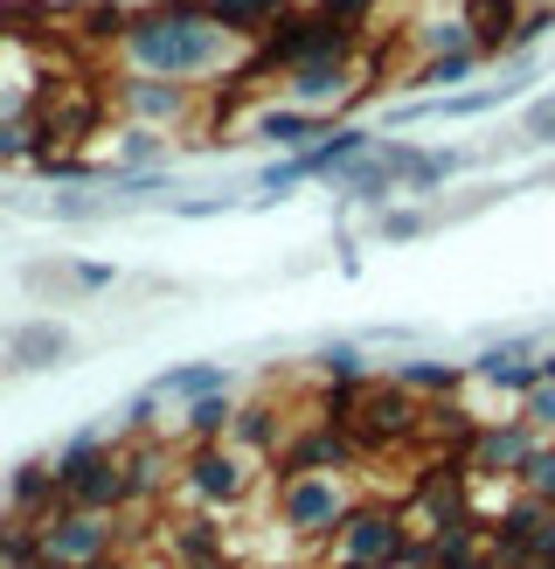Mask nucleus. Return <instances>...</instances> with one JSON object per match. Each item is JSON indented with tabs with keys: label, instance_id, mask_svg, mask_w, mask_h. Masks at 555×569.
I'll use <instances>...</instances> for the list:
<instances>
[{
	"label": "nucleus",
	"instance_id": "20e7f679",
	"mask_svg": "<svg viewBox=\"0 0 555 569\" xmlns=\"http://www.w3.org/2000/svg\"><path fill=\"white\" fill-rule=\"evenodd\" d=\"M416 556V535L396 507H354L333 535V562H354V569H403Z\"/></svg>",
	"mask_w": 555,
	"mask_h": 569
},
{
	"label": "nucleus",
	"instance_id": "423d86ee",
	"mask_svg": "<svg viewBox=\"0 0 555 569\" xmlns=\"http://www.w3.org/2000/svg\"><path fill=\"white\" fill-rule=\"evenodd\" d=\"M375 153V132L369 126H333L320 147H305V153H285V160H271L264 174H258V188L264 194H285V188H299V181H320V174H333L341 181L354 160H369Z\"/></svg>",
	"mask_w": 555,
	"mask_h": 569
},
{
	"label": "nucleus",
	"instance_id": "f8f14e48",
	"mask_svg": "<svg viewBox=\"0 0 555 569\" xmlns=\"http://www.w3.org/2000/svg\"><path fill=\"white\" fill-rule=\"evenodd\" d=\"M354 459H361V445H354L347 423L313 417L299 438H285V451H278V472H347Z\"/></svg>",
	"mask_w": 555,
	"mask_h": 569
},
{
	"label": "nucleus",
	"instance_id": "0eeeda50",
	"mask_svg": "<svg viewBox=\"0 0 555 569\" xmlns=\"http://www.w3.org/2000/svg\"><path fill=\"white\" fill-rule=\"evenodd\" d=\"M181 487L202 507H243L250 487H258V459L243 445H194L181 459Z\"/></svg>",
	"mask_w": 555,
	"mask_h": 569
},
{
	"label": "nucleus",
	"instance_id": "72a5a7b5",
	"mask_svg": "<svg viewBox=\"0 0 555 569\" xmlns=\"http://www.w3.org/2000/svg\"><path fill=\"white\" fill-rule=\"evenodd\" d=\"M313 8H320L326 21H341V28H354V36H361V28L382 14V0H313Z\"/></svg>",
	"mask_w": 555,
	"mask_h": 569
},
{
	"label": "nucleus",
	"instance_id": "a878e982",
	"mask_svg": "<svg viewBox=\"0 0 555 569\" xmlns=\"http://www.w3.org/2000/svg\"><path fill=\"white\" fill-rule=\"evenodd\" d=\"M8 500H14V515H36L42 500H56V472H49V459H28V466H14V479H8ZM42 521V515H36Z\"/></svg>",
	"mask_w": 555,
	"mask_h": 569
},
{
	"label": "nucleus",
	"instance_id": "1a4fd4ad",
	"mask_svg": "<svg viewBox=\"0 0 555 569\" xmlns=\"http://www.w3.org/2000/svg\"><path fill=\"white\" fill-rule=\"evenodd\" d=\"M111 104L125 111V126L181 132V126H194V111H202V91H188V83H160V77H119V83H111Z\"/></svg>",
	"mask_w": 555,
	"mask_h": 569
},
{
	"label": "nucleus",
	"instance_id": "b1692460",
	"mask_svg": "<svg viewBox=\"0 0 555 569\" xmlns=\"http://www.w3.org/2000/svg\"><path fill=\"white\" fill-rule=\"evenodd\" d=\"M160 487H167V445L160 438H139L125 451V507L132 500H153Z\"/></svg>",
	"mask_w": 555,
	"mask_h": 569
},
{
	"label": "nucleus",
	"instance_id": "58836bf2",
	"mask_svg": "<svg viewBox=\"0 0 555 569\" xmlns=\"http://www.w3.org/2000/svg\"><path fill=\"white\" fill-rule=\"evenodd\" d=\"M56 216H63V222H91V216H104V202H91V194H56Z\"/></svg>",
	"mask_w": 555,
	"mask_h": 569
},
{
	"label": "nucleus",
	"instance_id": "412c9836",
	"mask_svg": "<svg viewBox=\"0 0 555 569\" xmlns=\"http://www.w3.org/2000/svg\"><path fill=\"white\" fill-rule=\"evenodd\" d=\"M167 167V132H147V126H125L111 139V174H153Z\"/></svg>",
	"mask_w": 555,
	"mask_h": 569
},
{
	"label": "nucleus",
	"instance_id": "ddd939ff",
	"mask_svg": "<svg viewBox=\"0 0 555 569\" xmlns=\"http://www.w3.org/2000/svg\"><path fill=\"white\" fill-rule=\"evenodd\" d=\"M278 91H285V104H299V111H341L354 91H369V83H361V63H305V70H285V83H278Z\"/></svg>",
	"mask_w": 555,
	"mask_h": 569
},
{
	"label": "nucleus",
	"instance_id": "cd10ccee",
	"mask_svg": "<svg viewBox=\"0 0 555 569\" xmlns=\"http://www.w3.org/2000/svg\"><path fill=\"white\" fill-rule=\"evenodd\" d=\"M42 562V528L36 521H0V569H28Z\"/></svg>",
	"mask_w": 555,
	"mask_h": 569
},
{
	"label": "nucleus",
	"instance_id": "aec40b11",
	"mask_svg": "<svg viewBox=\"0 0 555 569\" xmlns=\"http://www.w3.org/2000/svg\"><path fill=\"white\" fill-rule=\"evenodd\" d=\"M209 14L222 28H236V36H250V42H264L271 28L292 14V0H209Z\"/></svg>",
	"mask_w": 555,
	"mask_h": 569
},
{
	"label": "nucleus",
	"instance_id": "7c9ffc66",
	"mask_svg": "<svg viewBox=\"0 0 555 569\" xmlns=\"http://www.w3.org/2000/svg\"><path fill=\"white\" fill-rule=\"evenodd\" d=\"M514 417H521V423H527V431H535V438L548 445V438H555V382H542V389H527Z\"/></svg>",
	"mask_w": 555,
	"mask_h": 569
},
{
	"label": "nucleus",
	"instance_id": "2f4dec72",
	"mask_svg": "<svg viewBox=\"0 0 555 569\" xmlns=\"http://www.w3.org/2000/svg\"><path fill=\"white\" fill-rule=\"evenodd\" d=\"M431 209H382V222H375V230H382V243H410V237H424L431 230Z\"/></svg>",
	"mask_w": 555,
	"mask_h": 569
},
{
	"label": "nucleus",
	"instance_id": "5701e85b",
	"mask_svg": "<svg viewBox=\"0 0 555 569\" xmlns=\"http://www.w3.org/2000/svg\"><path fill=\"white\" fill-rule=\"evenodd\" d=\"M410 42L424 49V63H431V56H458V49H480V42H472V21H465V8H452V14H431V21H416V28H410Z\"/></svg>",
	"mask_w": 555,
	"mask_h": 569
},
{
	"label": "nucleus",
	"instance_id": "e433bc0d",
	"mask_svg": "<svg viewBox=\"0 0 555 569\" xmlns=\"http://www.w3.org/2000/svg\"><path fill=\"white\" fill-rule=\"evenodd\" d=\"M70 278H77V292H111V284H119V271H111V264H98V258L70 264Z\"/></svg>",
	"mask_w": 555,
	"mask_h": 569
},
{
	"label": "nucleus",
	"instance_id": "a18cd8bd",
	"mask_svg": "<svg viewBox=\"0 0 555 569\" xmlns=\"http://www.w3.org/2000/svg\"><path fill=\"white\" fill-rule=\"evenodd\" d=\"M91 569H119V562H111V556H104V562H91Z\"/></svg>",
	"mask_w": 555,
	"mask_h": 569
},
{
	"label": "nucleus",
	"instance_id": "bb28decb",
	"mask_svg": "<svg viewBox=\"0 0 555 569\" xmlns=\"http://www.w3.org/2000/svg\"><path fill=\"white\" fill-rule=\"evenodd\" d=\"M174 556H181V562H222V528H215L209 515L181 521V528H174Z\"/></svg>",
	"mask_w": 555,
	"mask_h": 569
},
{
	"label": "nucleus",
	"instance_id": "4be33fe9",
	"mask_svg": "<svg viewBox=\"0 0 555 569\" xmlns=\"http://www.w3.org/2000/svg\"><path fill=\"white\" fill-rule=\"evenodd\" d=\"M313 376L326 382V389H369L375 376H369V355L354 348V340H326V348L313 355Z\"/></svg>",
	"mask_w": 555,
	"mask_h": 569
},
{
	"label": "nucleus",
	"instance_id": "c756f323",
	"mask_svg": "<svg viewBox=\"0 0 555 569\" xmlns=\"http://www.w3.org/2000/svg\"><path fill=\"white\" fill-rule=\"evenodd\" d=\"M465 167V153L458 147H437V153H416V167H410V194H431V188H444Z\"/></svg>",
	"mask_w": 555,
	"mask_h": 569
},
{
	"label": "nucleus",
	"instance_id": "c03bdc74",
	"mask_svg": "<svg viewBox=\"0 0 555 569\" xmlns=\"http://www.w3.org/2000/svg\"><path fill=\"white\" fill-rule=\"evenodd\" d=\"M181 569H222V562H181Z\"/></svg>",
	"mask_w": 555,
	"mask_h": 569
},
{
	"label": "nucleus",
	"instance_id": "4c0bfd02",
	"mask_svg": "<svg viewBox=\"0 0 555 569\" xmlns=\"http://www.w3.org/2000/svg\"><path fill=\"white\" fill-rule=\"evenodd\" d=\"M153 410H160V396H153V389H139V396H132V403H125V423H132V431H139V438H153V423H160Z\"/></svg>",
	"mask_w": 555,
	"mask_h": 569
},
{
	"label": "nucleus",
	"instance_id": "6e6552de",
	"mask_svg": "<svg viewBox=\"0 0 555 569\" xmlns=\"http://www.w3.org/2000/svg\"><path fill=\"white\" fill-rule=\"evenodd\" d=\"M535 451H542V438L527 431L521 417H486L480 431H472V445L458 451V466L472 479H514V487H521V472L535 466Z\"/></svg>",
	"mask_w": 555,
	"mask_h": 569
},
{
	"label": "nucleus",
	"instance_id": "f257e3e1",
	"mask_svg": "<svg viewBox=\"0 0 555 569\" xmlns=\"http://www.w3.org/2000/svg\"><path fill=\"white\" fill-rule=\"evenodd\" d=\"M119 63H125V77H160V83L202 91L215 77H250L258 42L236 36V28H222L209 14V0H153V8H139L125 21Z\"/></svg>",
	"mask_w": 555,
	"mask_h": 569
},
{
	"label": "nucleus",
	"instance_id": "9d476101",
	"mask_svg": "<svg viewBox=\"0 0 555 569\" xmlns=\"http://www.w3.org/2000/svg\"><path fill=\"white\" fill-rule=\"evenodd\" d=\"M36 528H42V556L63 562V569H91V562L111 556V542H119L111 515H83V507H49Z\"/></svg>",
	"mask_w": 555,
	"mask_h": 569
},
{
	"label": "nucleus",
	"instance_id": "f03ea898",
	"mask_svg": "<svg viewBox=\"0 0 555 569\" xmlns=\"http://www.w3.org/2000/svg\"><path fill=\"white\" fill-rule=\"evenodd\" d=\"M271 507H278V528H285L292 542H333L361 500L347 487V472H278Z\"/></svg>",
	"mask_w": 555,
	"mask_h": 569
},
{
	"label": "nucleus",
	"instance_id": "473e14b6",
	"mask_svg": "<svg viewBox=\"0 0 555 569\" xmlns=\"http://www.w3.org/2000/svg\"><path fill=\"white\" fill-rule=\"evenodd\" d=\"M521 139H527V147H555V91L521 111Z\"/></svg>",
	"mask_w": 555,
	"mask_h": 569
},
{
	"label": "nucleus",
	"instance_id": "37998d69",
	"mask_svg": "<svg viewBox=\"0 0 555 569\" xmlns=\"http://www.w3.org/2000/svg\"><path fill=\"white\" fill-rule=\"evenodd\" d=\"M28 569H63V562H49V556H42V562H28Z\"/></svg>",
	"mask_w": 555,
	"mask_h": 569
},
{
	"label": "nucleus",
	"instance_id": "49530a36",
	"mask_svg": "<svg viewBox=\"0 0 555 569\" xmlns=\"http://www.w3.org/2000/svg\"><path fill=\"white\" fill-rule=\"evenodd\" d=\"M333 569H354V562H333Z\"/></svg>",
	"mask_w": 555,
	"mask_h": 569
},
{
	"label": "nucleus",
	"instance_id": "f704fd0d",
	"mask_svg": "<svg viewBox=\"0 0 555 569\" xmlns=\"http://www.w3.org/2000/svg\"><path fill=\"white\" fill-rule=\"evenodd\" d=\"M521 493H535V500H548V507H555V438L535 451V466L521 472Z\"/></svg>",
	"mask_w": 555,
	"mask_h": 569
},
{
	"label": "nucleus",
	"instance_id": "2eb2a0df",
	"mask_svg": "<svg viewBox=\"0 0 555 569\" xmlns=\"http://www.w3.org/2000/svg\"><path fill=\"white\" fill-rule=\"evenodd\" d=\"M70 507H83V515H111V507H125V451L104 445L91 466L77 472V487L63 493Z\"/></svg>",
	"mask_w": 555,
	"mask_h": 569
},
{
	"label": "nucleus",
	"instance_id": "39448f33",
	"mask_svg": "<svg viewBox=\"0 0 555 569\" xmlns=\"http://www.w3.org/2000/svg\"><path fill=\"white\" fill-rule=\"evenodd\" d=\"M424 403H416L410 389H396V382H369L354 396V417H347V431H354V445L361 451H389V445H410V438H424Z\"/></svg>",
	"mask_w": 555,
	"mask_h": 569
},
{
	"label": "nucleus",
	"instance_id": "4468645a",
	"mask_svg": "<svg viewBox=\"0 0 555 569\" xmlns=\"http://www.w3.org/2000/svg\"><path fill=\"white\" fill-rule=\"evenodd\" d=\"M465 368H472V382H486V389H507V396L542 389V355L527 348V340H500V348H486L480 361H465Z\"/></svg>",
	"mask_w": 555,
	"mask_h": 569
},
{
	"label": "nucleus",
	"instance_id": "a211bd4d",
	"mask_svg": "<svg viewBox=\"0 0 555 569\" xmlns=\"http://www.w3.org/2000/svg\"><path fill=\"white\" fill-rule=\"evenodd\" d=\"M230 368H222V361H188V368H167V376L160 382H147L153 396H160V403H202V396H230Z\"/></svg>",
	"mask_w": 555,
	"mask_h": 569
},
{
	"label": "nucleus",
	"instance_id": "c9c22d12",
	"mask_svg": "<svg viewBox=\"0 0 555 569\" xmlns=\"http://www.w3.org/2000/svg\"><path fill=\"white\" fill-rule=\"evenodd\" d=\"M21 284H28V292H77L70 264H28V271H21Z\"/></svg>",
	"mask_w": 555,
	"mask_h": 569
},
{
	"label": "nucleus",
	"instance_id": "6ab92c4d",
	"mask_svg": "<svg viewBox=\"0 0 555 569\" xmlns=\"http://www.w3.org/2000/svg\"><path fill=\"white\" fill-rule=\"evenodd\" d=\"M389 382L410 389L416 403H424V396H437V403H444V396H458L472 382V368H458V361H396V368H389Z\"/></svg>",
	"mask_w": 555,
	"mask_h": 569
},
{
	"label": "nucleus",
	"instance_id": "393cba45",
	"mask_svg": "<svg viewBox=\"0 0 555 569\" xmlns=\"http://www.w3.org/2000/svg\"><path fill=\"white\" fill-rule=\"evenodd\" d=\"M188 438L194 445H230V431H236V403L230 396H202V403H188Z\"/></svg>",
	"mask_w": 555,
	"mask_h": 569
},
{
	"label": "nucleus",
	"instance_id": "7ed1b4c3",
	"mask_svg": "<svg viewBox=\"0 0 555 569\" xmlns=\"http://www.w3.org/2000/svg\"><path fill=\"white\" fill-rule=\"evenodd\" d=\"M354 49H361L354 28L326 21L320 8H292V14L258 42V63H250V77H258V70H278V77H285V70H305V63H354Z\"/></svg>",
	"mask_w": 555,
	"mask_h": 569
},
{
	"label": "nucleus",
	"instance_id": "c85d7f7f",
	"mask_svg": "<svg viewBox=\"0 0 555 569\" xmlns=\"http://www.w3.org/2000/svg\"><path fill=\"white\" fill-rule=\"evenodd\" d=\"M486 56L480 49H458V56H431V63H416V83H431V91L444 98V83H465L472 70H480Z\"/></svg>",
	"mask_w": 555,
	"mask_h": 569
},
{
	"label": "nucleus",
	"instance_id": "a19ab883",
	"mask_svg": "<svg viewBox=\"0 0 555 569\" xmlns=\"http://www.w3.org/2000/svg\"><path fill=\"white\" fill-rule=\"evenodd\" d=\"M521 569H555V549H548V556H527Z\"/></svg>",
	"mask_w": 555,
	"mask_h": 569
},
{
	"label": "nucleus",
	"instance_id": "dca6fc26",
	"mask_svg": "<svg viewBox=\"0 0 555 569\" xmlns=\"http://www.w3.org/2000/svg\"><path fill=\"white\" fill-rule=\"evenodd\" d=\"M70 348H77V340H70L63 320H21V327L8 333V361L28 368V376H42V368H63Z\"/></svg>",
	"mask_w": 555,
	"mask_h": 569
},
{
	"label": "nucleus",
	"instance_id": "9b49d317",
	"mask_svg": "<svg viewBox=\"0 0 555 569\" xmlns=\"http://www.w3.org/2000/svg\"><path fill=\"white\" fill-rule=\"evenodd\" d=\"M416 153H424V147H410V139H375V153H369V160H354L333 188H341L347 202H369V209H375V202H389L396 188H410Z\"/></svg>",
	"mask_w": 555,
	"mask_h": 569
},
{
	"label": "nucleus",
	"instance_id": "ea45409f",
	"mask_svg": "<svg viewBox=\"0 0 555 569\" xmlns=\"http://www.w3.org/2000/svg\"><path fill=\"white\" fill-rule=\"evenodd\" d=\"M222 209H230V194H222V202H215V194H202V202H174V216H188V222H209Z\"/></svg>",
	"mask_w": 555,
	"mask_h": 569
},
{
	"label": "nucleus",
	"instance_id": "79ce46f5",
	"mask_svg": "<svg viewBox=\"0 0 555 569\" xmlns=\"http://www.w3.org/2000/svg\"><path fill=\"white\" fill-rule=\"evenodd\" d=\"M542 382H555V348H548V355H542Z\"/></svg>",
	"mask_w": 555,
	"mask_h": 569
},
{
	"label": "nucleus",
	"instance_id": "f3484780",
	"mask_svg": "<svg viewBox=\"0 0 555 569\" xmlns=\"http://www.w3.org/2000/svg\"><path fill=\"white\" fill-rule=\"evenodd\" d=\"M333 126L320 119V111H299V104H271V111H258V126H250V139H264V147H278V153H305V147H320Z\"/></svg>",
	"mask_w": 555,
	"mask_h": 569
}]
</instances>
